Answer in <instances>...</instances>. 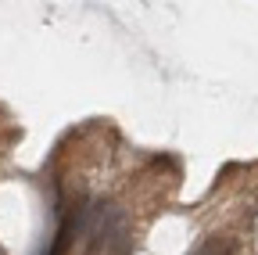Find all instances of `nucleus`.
Returning a JSON list of instances; mask_svg holds the SVG:
<instances>
[{"instance_id":"nucleus-1","label":"nucleus","mask_w":258,"mask_h":255,"mask_svg":"<svg viewBox=\"0 0 258 255\" xmlns=\"http://www.w3.org/2000/svg\"><path fill=\"white\" fill-rule=\"evenodd\" d=\"M215 251H219V248H215V244H212V248H205V251H201V255H215Z\"/></svg>"}]
</instances>
